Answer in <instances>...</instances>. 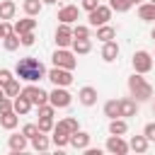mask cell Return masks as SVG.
I'll list each match as a JSON object with an SVG mask.
<instances>
[{
    "instance_id": "cell-44",
    "label": "cell",
    "mask_w": 155,
    "mask_h": 155,
    "mask_svg": "<svg viewBox=\"0 0 155 155\" xmlns=\"http://www.w3.org/2000/svg\"><path fill=\"white\" fill-rule=\"evenodd\" d=\"M0 39H2V22H0Z\"/></svg>"
},
{
    "instance_id": "cell-39",
    "label": "cell",
    "mask_w": 155,
    "mask_h": 155,
    "mask_svg": "<svg viewBox=\"0 0 155 155\" xmlns=\"http://www.w3.org/2000/svg\"><path fill=\"white\" fill-rule=\"evenodd\" d=\"M19 39H22V46H31L34 44V31H27V34H19Z\"/></svg>"
},
{
    "instance_id": "cell-13",
    "label": "cell",
    "mask_w": 155,
    "mask_h": 155,
    "mask_svg": "<svg viewBox=\"0 0 155 155\" xmlns=\"http://www.w3.org/2000/svg\"><path fill=\"white\" fill-rule=\"evenodd\" d=\"M78 99H80L82 107H92V104H97V90L90 87V85H85V87L78 92Z\"/></svg>"
},
{
    "instance_id": "cell-1",
    "label": "cell",
    "mask_w": 155,
    "mask_h": 155,
    "mask_svg": "<svg viewBox=\"0 0 155 155\" xmlns=\"http://www.w3.org/2000/svg\"><path fill=\"white\" fill-rule=\"evenodd\" d=\"M15 75H17L19 80H24V82H39V80L46 78V68H44L41 61L27 56V58H19V61H17Z\"/></svg>"
},
{
    "instance_id": "cell-23",
    "label": "cell",
    "mask_w": 155,
    "mask_h": 155,
    "mask_svg": "<svg viewBox=\"0 0 155 155\" xmlns=\"http://www.w3.org/2000/svg\"><path fill=\"white\" fill-rule=\"evenodd\" d=\"M148 143H150V140H148L145 136H133V138L128 140V148H131L133 153H145V150H148Z\"/></svg>"
},
{
    "instance_id": "cell-28",
    "label": "cell",
    "mask_w": 155,
    "mask_h": 155,
    "mask_svg": "<svg viewBox=\"0 0 155 155\" xmlns=\"http://www.w3.org/2000/svg\"><path fill=\"white\" fill-rule=\"evenodd\" d=\"M138 17H140L143 22H153V19H155V5H153V2L140 5V7H138Z\"/></svg>"
},
{
    "instance_id": "cell-10",
    "label": "cell",
    "mask_w": 155,
    "mask_h": 155,
    "mask_svg": "<svg viewBox=\"0 0 155 155\" xmlns=\"http://www.w3.org/2000/svg\"><path fill=\"white\" fill-rule=\"evenodd\" d=\"M56 44H58V48H68L73 44V29H70V24L61 22V27L56 29Z\"/></svg>"
},
{
    "instance_id": "cell-22",
    "label": "cell",
    "mask_w": 155,
    "mask_h": 155,
    "mask_svg": "<svg viewBox=\"0 0 155 155\" xmlns=\"http://www.w3.org/2000/svg\"><path fill=\"white\" fill-rule=\"evenodd\" d=\"M48 145H51V140H48V136H46L44 131H39V133L31 138V148H34V150H39V153L48 150Z\"/></svg>"
},
{
    "instance_id": "cell-42",
    "label": "cell",
    "mask_w": 155,
    "mask_h": 155,
    "mask_svg": "<svg viewBox=\"0 0 155 155\" xmlns=\"http://www.w3.org/2000/svg\"><path fill=\"white\" fill-rule=\"evenodd\" d=\"M97 5H99V0H82V7H85L87 12H92Z\"/></svg>"
},
{
    "instance_id": "cell-16",
    "label": "cell",
    "mask_w": 155,
    "mask_h": 155,
    "mask_svg": "<svg viewBox=\"0 0 155 155\" xmlns=\"http://www.w3.org/2000/svg\"><path fill=\"white\" fill-rule=\"evenodd\" d=\"M70 145H73L75 150H85V148L90 145V133H85V131L70 133Z\"/></svg>"
},
{
    "instance_id": "cell-4",
    "label": "cell",
    "mask_w": 155,
    "mask_h": 155,
    "mask_svg": "<svg viewBox=\"0 0 155 155\" xmlns=\"http://www.w3.org/2000/svg\"><path fill=\"white\" fill-rule=\"evenodd\" d=\"M19 94H24L34 107H41V104H46V102H48V92H46V90H41V87H36L34 82H29Z\"/></svg>"
},
{
    "instance_id": "cell-24",
    "label": "cell",
    "mask_w": 155,
    "mask_h": 155,
    "mask_svg": "<svg viewBox=\"0 0 155 155\" xmlns=\"http://www.w3.org/2000/svg\"><path fill=\"white\" fill-rule=\"evenodd\" d=\"M41 7H44V0H24V2H22V10H24L29 17H36V15L41 12Z\"/></svg>"
},
{
    "instance_id": "cell-21",
    "label": "cell",
    "mask_w": 155,
    "mask_h": 155,
    "mask_svg": "<svg viewBox=\"0 0 155 155\" xmlns=\"http://www.w3.org/2000/svg\"><path fill=\"white\" fill-rule=\"evenodd\" d=\"M31 107H34V104H31V102H29V99H27L24 94H17V97H15V107H12V109H15V111H17L19 116L29 114V109H31Z\"/></svg>"
},
{
    "instance_id": "cell-8",
    "label": "cell",
    "mask_w": 155,
    "mask_h": 155,
    "mask_svg": "<svg viewBox=\"0 0 155 155\" xmlns=\"http://www.w3.org/2000/svg\"><path fill=\"white\" fill-rule=\"evenodd\" d=\"M150 68H153V56L148 51H136L133 53V70L145 75V73H150Z\"/></svg>"
},
{
    "instance_id": "cell-12",
    "label": "cell",
    "mask_w": 155,
    "mask_h": 155,
    "mask_svg": "<svg viewBox=\"0 0 155 155\" xmlns=\"http://www.w3.org/2000/svg\"><path fill=\"white\" fill-rule=\"evenodd\" d=\"M136 114H138V104H136V99H131V97L119 99V116L128 119V116H136Z\"/></svg>"
},
{
    "instance_id": "cell-11",
    "label": "cell",
    "mask_w": 155,
    "mask_h": 155,
    "mask_svg": "<svg viewBox=\"0 0 155 155\" xmlns=\"http://www.w3.org/2000/svg\"><path fill=\"white\" fill-rule=\"evenodd\" d=\"M107 150H109V153H114V155H126L131 148H128V143H126L121 136H114V133H111V136H109V140H107Z\"/></svg>"
},
{
    "instance_id": "cell-20",
    "label": "cell",
    "mask_w": 155,
    "mask_h": 155,
    "mask_svg": "<svg viewBox=\"0 0 155 155\" xmlns=\"http://www.w3.org/2000/svg\"><path fill=\"white\" fill-rule=\"evenodd\" d=\"M73 53L75 56H85V53H90L92 51V41L90 39H73Z\"/></svg>"
},
{
    "instance_id": "cell-33",
    "label": "cell",
    "mask_w": 155,
    "mask_h": 155,
    "mask_svg": "<svg viewBox=\"0 0 155 155\" xmlns=\"http://www.w3.org/2000/svg\"><path fill=\"white\" fill-rule=\"evenodd\" d=\"M131 0H109V7L111 10H116V12H126V10H131Z\"/></svg>"
},
{
    "instance_id": "cell-41",
    "label": "cell",
    "mask_w": 155,
    "mask_h": 155,
    "mask_svg": "<svg viewBox=\"0 0 155 155\" xmlns=\"http://www.w3.org/2000/svg\"><path fill=\"white\" fill-rule=\"evenodd\" d=\"M0 22H2V39H5L7 34H12V31H15V27H12L10 22H5V19H0Z\"/></svg>"
},
{
    "instance_id": "cell-25",
    "label": "cell",
    "mask_w": 155,
    "mask_h": 155,
    "mask_svg": "<svg viewBox=\"0 0 155 155\" xmlns=\"http://www.w3.org/2000/svg\"><path fill=\"white\" fill-rule=\"evenodd\" d=\"M17 12V5L12 0H0V19H12Z\"/></svg>"
},
{
    "instance_id": "cell-37",
    "label": "cell",
    "mask_w": 155,
    "mask_h": 155,
    "mask_svg": "<svg viewBox=\"0 0 155 155\" xmlns=\"http://www.w3.org/2000/svg\"><path fill=\"white\" fill-rule=\"evenodd\" d=\"M22 133H24V136H27V138L31 140V138H34V136L39 133V124H27V126L22 128Z\"/></svg>"
},
{
    "instance_id": "cell-27",
    "label": "cell",
    "mask_w": 155,
    "mask_h": 155,
    "mask_svg": "<svg viewBox=\"0 0 155 155\" xmlns=\"http://www.w3.org/2000/svg\"><path fill=\"white\" fill-rule=\"evenodd\" d=\"M19 44H22V39H19V34H17V31H12V34H7V36L2 39L5 51H17V48H19Z\"/></svg>"
},
{
    "instance_id": "cell-29",
    "label": "cell",
    "mask_w": 155,
    "mask_h": 155,
    "mask_svg": "<svg viewBox=\"0 0 155 155\" xmlns=\"http://www.w3.org/2000/svg\"><path fill=\"white\" fill-rule=\"evenodd\" d=\"M114 36H116V29H114V27H109V24L97 27V39H99V41H111Z\"/></svg>"
},
{
    "instance_id": "cell-35",
    "label": "cell",
    "mask_w": 155,
    "mask_h": 155,
    "mask_svg": "<svg viewBox=\"0 0 155 155\" xmlns=\"http://www.w3.org/2000/svg\"><path fill=\"white\" fill-rule=\"evenodd\" d=\"M12 107H15V99H12V97H7V94H2V97H0V114L12 111Z\"/></svg>"
},
{
    "instance_id": "cell-48",
    "label": "cell",
    "mask_w": 155,
    "mask_h": 155,
    "mask_svg": "<svg viewBox=\"0 0 155 155\" xmlns=\"http://www.w3.org/2000/svg\"><path fill=\"white\" fill-rule=\"evenodd\" d=\"M150 2H153V5H155V0H150Z\"/></svg>"
},
{
    "instance_id": "cell-26",
    "label": "cell",
    "mask_w": 155,
    "mask_h": 155,
    "mask_svg": "<svg viewBox=\"0 0 155 155\" xmlns=\"http://www.w3.org/2000/svg\"><path fill=\"white\" fill-rule=\"evenodd\" d=\"M126 131H128V124H126L124 119H119V116H116V119H111V121H109V133H114V136H124Z\"/></svg>"
},
{
    "instance_id": "cell-2",
    "label": "cell",
    "mask_w": 155,
    "mask_h": 155,
    "mask_svg": "<svg viewBox=\"0 0 155 155\" xmlns=\"http://www.w3.org/2000/svg\"><path fill=\"white\" fill-rule=\"evenodd\" d=\"M128 92L138 99V102H143V99H150L153 97V85L143 78V73H133L131 78H128Z\"/></svg>"
},
{
    "instance_id": "cell-18",
    "label": "cell",
    "mask_w": 155,
    "mask_h": 155,
    "mask_svg": "<svg viewBox=\"0 0 155 155\" xmlns=\"http://www.w3.org/2000/svg\"><path fill=\"white\" fill-rule=\"evenodd\" d=\"M27 136L24 133H15V136H10V140H7V145H10V150L12 153H22L24 148H27Z\"/></svg>"
},
{
    "instance_id": "cell-36",
    "label": "cell",
    "mask_w": 155,
    "mask_h": 155,
    "mask_svg": "<svg viewBox=\"0 0 155 155\" xmlns=\"http://www.w3.org/2000/svg\"><path fill=\"white\" fill-rule=\"evenodd\" d=\"M73 39H90V29H87V27H82V24L73 27Z\"/></svg>"
},
{
    "instance_id": "cell-40",
    "label": "cell",
    "mask_w": 155,
    "mask_h": 155,
    "mask_svg": "<svg viewBox=\"0 0 155 155\" xmlns=\"http://www.w3.org/2000/svg\"><path fill=\"white\" fill-rule=\"evenodd\" d=\"M143 136H145L148 140H155V124H145V128H143Z\"/></svg>"
},
{
    "instance_id": "cell-43",
    "label": "cell",
    "mask_w": 155,
    "mask_h": 155,
    "mask_svg": "<svg viewBox=\"0 0 155 155\" xmlns=\"http://www.w3.org/2000/svg\"><path fill=\"white\" fill-rule=\"evenodd\" d=\"M53 2H58V0H44V5H53Z\"/></svg>"
},
{
    "instance_id": "cell-46",
    "label": "cell",
    "mask_w": 155,
    "mask_h": 155,
    "mask_svg": "<svg viewBox=\"0 0 155 155\" xmlns=\"http://www.w3.org/2000/svg\"><path fill=\"white\" fill-rule=\"evenodd\" d=\"M131 2H133V5H136V2H140V0H131Z\"/></svg>"
},
{
    "instance_id": "cell-47",
    "label": "cell",
    "mask_w": 155,
    "mask_h": 155,
    "mask_svg": "<svg viewBox=\"0 0 155 155\" xmlns=\"http://www.w3.org/2000/svg\"><path fill=\"white\" fill-rule=\"evenodd\" d=\"M153 39H155V29H153Z\"/></svg>"
},
{
    "instance_id": "cell-7",
    "label": "cell",
    "mask_w": 155,
    "mask_h": 155,
    "mask_svg": "<svg viewBox=\"0 0 155 155\" xmlns=\"http://www.w3.org/2000/svg\"><path fill=\"white\" fill-rule=\"evenodd\" d=\"M53 65L73 70V68L78 65V58H75V53H73V51H68V48H58V51L53 53Z\"/></svg>"
},
{
    "instance_id": "cell-17",
    "label": "cell",
    "mask_w": 155,
    "mask_h": 155,
    "mask_svg": "<svg viewBox=\"0 0 155 155\" xmlns=\"http://www.w3.org/2000/svg\"><path fill=\"white\" fill-rule=\"evenodd\" d=\"M17 124H19V114H17L15 109H12V111H5V114H0V126H2V128L12 131Z\"/></svg>"
},
{
    "instance_id": "cell-38",
    "label": "cell",
    "mask_w": 155,
    "mask_h": 155,
    "mask_svg": "<svg viewBox=\"0 0 155 155\" xmlns=\"http://www.w3.org/2000/svg\"><path fill=\"white\" fill-rule=\"evenodd\" d=\"M10 80H12V73H10L7 68H0V87H5Z\"/></svg>"
},
{
    "instance_id": "cell-3",
    "label": "cell",
    "mask_w": 155,
    "mask_h": 155,
    "mask_svg": "<svg viewBox=\"0 0 155 155\" xmlns=\"http://www.w3.org/2000/svg\"><path fill=\"white\" fill-rule=\"evenodd\" d=\"M46 78H48L56 87H68V85L73 82V73H70L68 68H58V65H53V68L46 73Z\"/></svg>"
},
{
    "instance_id": "cell-5",
    "label": "cell",
    "mask_w": 155,
    "mask_h": 155,
    "mask_svg": "<svg viewBox=\"0 0 155 155\" xmlns=\"http://www.w3.org/2000/svg\"><path fill=\"white\" fill-rule=\"evenodd\" d=\"M48 102H51L56 109H65V107H70L73 94H70L65 87H53V92H48Z\"/></svg>"
},
{
    "instance_id": "cell-30",
    "label": "cell",
    "mask_w": 155,
    "mask_h": 155,
    "mask_svg": "<svg viewBox=\"0 0 155 155\" xmlns=\"http://www.w3.org/2000/svg\"><path fill=\"white\" fill-rule=\"evenodd\" d=\"M104 116H109V119H116L119 116V99H109L104 104Z\"/></svg>"
},
{
    "instance_id": "cell-31",
    "label": "cell",
    "mask_w": 155,
    "mask_h": 155,
    "mask_svg": "<svg viewBox=\"0 0 155 155\" xmlns=\"http://www.w3.org/2000/svg\"><path fill=\"white\" fill-rule=\"evenodd\" d=\"M2 90H5V94H7V97H12V99H15V97H17L19 92H22V90H19V82H17L15 78H12V80H10V82H7V85H5Z\"/></svg>"
},
{
    "instance_id": "cell-49",
    "label": "cell",
    "mask_w": 155,
    "mask_h": 155,
    "mask_svg": "<svg viewBox=\"0 0 155 155\" xmlns=\"http://www.w3.org/2000/svg\"><path fill=\"white\" fill-rule=\"evenodd\" d=\"M153 111H155V107H153Z\"/></svg>"
},
{
    "instance_id": "cell-45",
    "label": "cell",
    "mask_w": 155,
    "mask_h": 155,
    "mask_svg": "<svg viewBox=\"0 0 155 155\" xmlns=\"http://www.w3.org/2000/svg\"><path fill=\"white\" fill-rule=\"evenodd\" d=\"M2 94H5V90H2V87H0V97H2Z\"/></svg>"
},
{
    "instance_id": "cell-6",
    "label": "cell",
    "mask_w": 155,
    "mask_h": 155,
    "mask_svg": "<svg viewBox=\"0 0 155 155\" xmlns=\"http://www.w3.org/2000/svg\"><path fill=\"white\" fill-rule=\"evenodd\" d=\"M111 12H114V10H111L109 5H97V7L90 12L87 19H90L92 27H102V24H107V22L111 19Z\"/></svg>"
},
{
    "instance_id": "cell-15",
    "label": "cell",
    "mask_w": 155,
    "mask_h": 155,
    "mask_svg": "<svg viewBox=\"0 0 155 155\" xmlns=\"http://www.w3.org/2000/svg\"><path fill=\"white\" fill-rule=\"evenodd\" d=\"M102 58L107 61V63H111V61H116L119 58V44L111 39V41H104V46H102Z\"/></svg>"
},
{
    "instance_id": "cell-34",
    "label": "cell",
    "mask_w": 155,
    "mask_h": 155,
    "mask_svg": "<svg viewBox=\"0 0 155 155\" xmlns=\"http://www.w3.org/2000/svg\"><path fill=\"white\" fill-rule=\"evenodd\" d=\"M61 124L65 126V131H68V133H75V131H80V124H78V119H75V116H68V119H63Z\"/></svg>"
},
{
    "instance_id": "cell-32",
    "label": "cell",
    "mask_w": 155,
    "mask_h": 155,
    "mask_svg": "<svg viewBox=\"0 0 155 155\" xmlns=\"http://www.w3.org/2000/svg\"><path fill=\"white\" fill-rule=\"evenodd\" d=\"M53 116H39V131H44V133H51L53 131Z\"/></svg>"
},
{
    "instance_id": "cell-19",
    "label": "cell",
    "mask_w": 155,
    "mask_h": 155,
    "mask_svg": "<svg viewBox=\"0 0 155 155\" xmlns=\"http://www.w3.org/2000/svg\"><path fill=\"white\" fill-rule=\"evenodd\" d=\"M36 29V19L34 17H24V19H19V22H15V31L17 34H27V31H34Z\"/></svg>"
},
{
    "instance_id": "cell-14",
    "label": "cell",
    "mask_w": 155,
    "mask_h": 155,
    "mask_svg": "<svg viewBox=\"0 0 155 155\" xmlns=\"http://www.w3.org/2000/svg\"><path fill=\"white\" fill-rule=\"evenodd\" d=\"M78 15H80V10H78L75 5H65V7H61V12H58V19H61L63 24H73V22L78 19Z\"/></svg>"
},
{
    "instance_id": "cell-9",
    "label": "cell",
    "mask_w": 155,
    "mask_h": 155,
    "mask_svg": "<svg viewBox=\"0 0 155 155\" xmlns=\"http://www.w3.org/2000/svg\"><path fill=\"white\" fill-rule=\"evenodd\" d=\"M51 133H53V136H51V143H53L56 148H65V145H70V133L65 131V126H63L61 121L53 126Z\"/></svg>"
}]
</instances>
